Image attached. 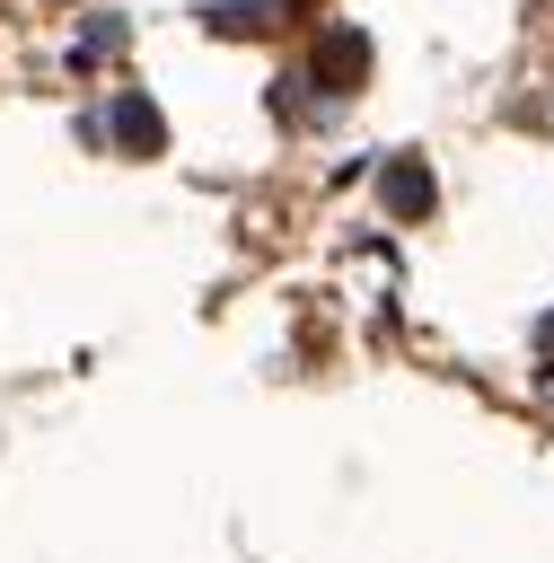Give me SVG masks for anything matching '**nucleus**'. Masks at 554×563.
<instances>
[{
    "label": "nucleus",
    "mask_w": 554,
    "mask_h": 563,
    "mask_svg": "<svg viewBox=\"0 0 554 563\" xmlns=\"http://www.w3.org/2000/svg\"><path fill=\"white\" fill-rule=\"evenodd\" d=\"M361 70H369V44H361L352 26H325V44H317V79H325V88H361Z\"/></svg>",
    "instance_id": "1"
},
{
    "label": "nucleus",
    "mask_w": 554,
    "mask_h": 563,
    "mask_svg": "<svg viewBox=\"0 0 554 563\" xmlns=\"http://www.w3.org/2000/svg\"><path fill=\"white\" fill-rule=\"evenodd\" d=\"M114 141H132L141 158H158V150H167V123H158V106H149L141 88H123V97H114Z\"/></svg>",
    "instance_id": "2"
},
{
    "label": "nucleus",
    "mask_w": 554,
    "mask_h": 563,
    "mask_svg": "<svg viewBox=\"0 0 554 563\" xmlns=\"http://www.w3.org/2000/svg\"><path fill=\"white\" fill-rule=\"evenodd\" d=\"M387 211H396V220H422V211H431V176H422V158H396V167H387Z\"/></svg>",
    "instance_id": "3"
},
{
    "label": "nucleus",
    "mask_w": 554,
    "mask_h": 563,
    "mask_svg": "<svg viewBox=\"0 0 554 563\" xmlns=\"http://www.w3.org/2000/svg\"><path fill=\"white\" fill-rule=\"evenodd\" d=\"M536 343H545V352H554V317H545V325H536Z\"/></svg>",
    "instance_id": "4"
}]
</instances>
